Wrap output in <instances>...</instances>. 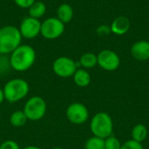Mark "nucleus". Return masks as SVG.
<instances>
[{"label": "nucleus", "mask_w": 149, "mask_h": 149, "mask_svg": "<svg viewBox=\"0 0 149 149\" xmlns=\"http://www.w3.org/2000/svg\"><path fill=\"white\" fill-rule=\"evenodd\" d=\"M73 9L71 4L64 3H61L57 9V18L59 19L63 24H68L73 17Z\"/></svg>", "instance_id": "obj_13"}, {"label": "nucleus", "mask_w": 149, "mask_h": 149, "mask_svg": "<svg viewBox=\"0 0 149 149\" xmlns=\"http://www.w3.org/2000/svg\"><path fill=\"white\" fill-rule=\"evenodd\" d=\"M85 149H105V140L100 137H90L85 143Z\"/></svg>", "instance_id": "obj_19"}, {"label": "nucleus", "mask_w": 149, "mask_h": 149, "mask_svg": "<svg viewBox=\"0 0 149 149\" xmlns=\"http://www.w3.org/2000/svg\"><path fill=\"white\" fill-rule=\"evenodd\" d=\"M4 100H5V99H4L3 91V88L0 87V104H2Z\"/></svg>", "instance_id": "obj_25"}, {"label": "nucleus", "mask_w": 149, "mask_h": 149, "mask_svg": "<svg viewBox=\"0 0 149 149\" xmlns=\"http://www.w3.org/2000/svg\"><path fill=\"white\" fill-rule=\"evenodd\" d=\"M79 63L80 65V67L86 70L92 69L98 65L97 55L94 54L93 52H86L83 55H81Z\"/></svg>", "instance_id": "obj_16"}, {"label": "nucleus", "mask_w": 149, "mask_h": 149, "mask_svg": "<svg viewBox=\"0 0 149 149\" xmlns=\"http://www.w3.org/2000/svg\"><path fill=\"white\" fill-rule=\"evenodd\" d=\"M73 82L79 87H86L91 83V75L87 72V70L84 68H78L74 72L73 76Z\"/></svg>", "instance_id": "obj_14"}, {"label": "nucleus", "mask_w": 149, "mask_h": 149, "mask_svg": "<svg viewBox=\"0 0 149 149\" xmlns=\"http://www.w3.org/2000/svg\"><path fill=\"white\" fill-rule=\"evenodd\" d=\"M98 65L107 72H113L119 68L120 58L119 55L112 50H103L98 55Z\"/></svg>", "instance_id": "obj_9"}, {"label": "nucleus", "mask_w": 149, "mask_h": 149, "mask_svg": "<svg viewBox=\"0 0 149 149\" xmlns=\"http://www.w3.org/2000/svg\"><path fill=\"white\" fill-rule=\"evenodd\" d=\"M65 116L68 121L74 125H82L89 119V111L86 105L80 102L70 104L65 110Z\"/></svg>", "instance_id": "obj_8"}, {"label": "nucleus", "mask_w": 149, "mask_h": 149, "mask_svg": "<svg viewBox=\"0 0 149 149\" xmlns=\"http://www.w3.org/2000/svg\"><path fill=\"white\" fill-rule=\"evenodd\" d=\"M0 149H21L19 144L13 140H6L0 144Z\"/></svg>", "instance_id": "obj_22"}, {"label": "nucleus", "mask_w": 149, "mask_h": 149, "mask_svg": "<svg viewBox=\"0 0 149 149\" xmlns=\"http://www.w3.org/2000/svg\"><path fill=\"white\" fill-rule=\"evenodd\" d=\"M90 130L93 136L104 140L113 135V121L112 117L106 112L95 113L90 121Z\"/></svg>", "instance_id": "obj_4"}, {"label": "nucleus", "mask_w": 149, "mask_h": 149, "mask_svg": "<svg viewBox=\"0 0 149 149\" xmlns=\"http://www.w3.org/2000/svg\"><path fill=\"white\" fill-rule=\"evenodd\" d=\"M22 38L18 27L14 25L0 27V54H10L21 45Z\"/></svg>", "instance_id": "obj_2"}, {"label": "nucleus", "mask_w": 149, "mask_h": 149, "mask_svg": "<svg viewBox=\"0 0 149 149\" xmlns=\"http://www.w3.org/2000/svg\"><path fill=\"white\" fill-rule=\"evenodd\" d=\"M121 145L120 141L113 135L105 139V149H120Z\"/></svg>", "instance_id": "obj_20"}, {"label": "nucleus", "mask_w": 149, "mask_h": 149, "mask_svg": "<svg viewBox=\"0 0 149 149\" xmlns=\"http://www.w3.org/2000/svg\"><path fill=\"white\" fill-rule=\"evenodd\" d=\"M52 149H64L63 148H59V147H56V148H53Z\"/></svg>", "instance_id": "obj_27"}, {"label": "nucleus", "mask_w": 149, "mask_h": 149, "mask_svg": "<svg viewBox=\"0 0 149 149\" xmlns=\"http://www.w3.org/2000/svg\"><path fill=\"white\" fill-rule=\"evenodd\" d=\"M65 32V24L56 17H51L41 22L40 35L45 39L54 40L61 37Z\"/></svg>", "instance_id": "obj_6"}, {"label": "nucleus", "mask_w": 149, "mask_h": 149, "mask_svg": "<svg viewBox=\"0 0 149 149\" xmlns=\"http://www.w3.org/2000/svg\"><path fill=\"white\" fill-rule=\"evenodd\" d=\"M37 54L35 49L29 45H20L10 54V66L16 72H23L31 69L36 62Z\"/></svg>", "instance_id": "obj_1"}, {"label": "nucleus", "mask_w": 149, "mask_h": 149, "mask_svg": "<svg viewBox=\"0 0 149 149\" xmlns=\"http://www.w3.org/2000/svg\"><path fill=\"white\" fill-rule=\"evenodd\" d=\"M22 38L26 39H32L40 35L41 22L39 19L33 18L31 17H24L18 27Z\"/></svg>", "instance_id": "obj_10"}, {"label": "nucleus", "mask_w": 149, "mask_h": 149, "mask_svg": "<svg viewBox=\"0 0 149 149\" xmlns=\"http://www.w3.org/2000/svg\"><path fill=\"white\" fill-rule=\"evenodd\" d=\"M131 55L138 61H146L149 59V42L147 40H139L131 47Z\"/></svg>", "instance_id": "obj_11"}, {"label": "nucleus", "mask_w": 149, "mask_h": 149, "mask_svg": "<svg viewBox=\"0 0 149 149\" xmlns=\"http://www.w3.org/2000/svg\"><path fill=\"white\" fill-rule=\"evenodd\" d=\"M131 24H130V20L124 16H120L116 17L113 22L112 24L110 25L111 28V32L118 35V36H121L126 34L129 29H130Z\"/></svg>", "instance_id": "obj_12"}, {"label": "nucleus", "mask_w": 149, "mask_h": 149, "mask_svg": "<svg viewBox=\"0 0 149 149\" xmlns=\"http://www.w3.org/2000/svg\"><path fill=\"white\" fill-rule=\"evenodd\" d=\"M28 121L26 115L23 110H17L11 113L10 116V124L14 127H24Z\"/></svg>", "instance_id": "obj_18"}, {"label": "nucleus", "mask_w": 149, "mask_h": 149, "mask_svg": "<svg viewBox=\"0 0 149 149\" xmlns=\"http://www.w3.org/2000/svg\"><path fill=\"white\" fill-rule=\"evenodd\" d=\"M52 68L54 74L58 77L66 79L72 77L79 67L77 65V62L72 58L66 56H61L53 61Z\"/></svg>", "instance_id": "obj_7"}, {"label": "nucleus", "mask_w": 149, "mask_h": 149, "mask_svg": "<svg viewBox=\"0 0 149 149\" xmlns=\"http://www.w3.org/2000/svg\"><path fill=\"white\" fill-rule=\"evenodd\" d=\"M46 5L42 1H35L28 9L29 17H31L36 19H40L46 13Z\"/></svg>", "instance_id": "obj_15"}, {"label": "nucleus", "mask_w": 149, "mask_h": 149, "mask_svg": "<svg viewBox=\"0 0 149 149\" xmlns=\"http://www.w3.org/2000/svg\"><path fill=\"white\" fill-rule=\"evenodd\" d=\"M17 6L21 9H29L36 0H13Z\"/></svg>", "instance_id": "obj_23"}, {"label": "nucleus", "mask_w": 149, "mask_h": 149, "mask_svg": "<svg viewBox=\"0 0 149 149\" xmlns=\"http://www.w3.org/2000/svg\"><path fill=\"white\" fill-rule=\"evenodd\" d=\"M28 120L38 121L42 120L47 112V104L40 96H32L29 98L23 108Z\"/></svg>", "instance_id": "obj_5"}, {"label": "nucleus", "mask_w": 149, "mask_h": 149, "mask_svg": "<svg viewBox=\"0 0 149 149\" xmlns=\"http://www.w3.org/2000/svg\"><path fill=\"white\" fill-rule=\"evenodd\" d=\"M148 128L145 125L143 124H137L135 125L131 132V135H132V140L142 143L148 137Z\"/></svg>", "instance_id": "obj_17"}, {"label": "nucleus", "mask_w": 149, "mask_h": 149, "mask_svg": "<svg viewBox=\"0 0 149 149\" xmlns=\"http://www.w3.org/2000/svg\"><path fill=\"white\" fill-rule=\"evenodd\" d=\"M96 31H97L98 35L104 37V36H107L108 34L111 33V28H110V26H108L107 24H101L97 28Z\"/></svg>", "instance_id": "obj_24"}, {"label": "nucleus", "mask_w": 149, "mask_h": 149, "mask_svg": "<svg viewBox=\"0 0 149 149\" xmlns=\"http://www.w3.org/2000/svg\"><path fill=\"white\" fill-rule=\"evenodd\" d=\"M21 149H42V148H40L39 147H37V146L30 145V146H26V147H24V148H21Z\"/></svg>", "instance_id": "obj_26"}, {"label": "nucleus", "mask_w": 149, "mask_h": 149, "mask_svg": "<svg viewBox=\"0 0 149 149\" xmlns=\"http://www.w3.org/2000/svg\"><path fill=\"white\" fill-rule=\"evenodd\" d=\"M120 149H144L141 143L137 142L134 140H129L125 141L122 145Z\"/></svg>", "instance_id": "obj_21"}, {"label": "nucleus", "mask_w": 149, "mask_h": 149, "mask_svg": "<svg viewBox=\"0 0 149 149\" xmlns=\"http://www.w3.org/2000/svg\"><path fill=\"white\" fill-rule=\"evenodd\" d=\"M4 99L10 103H17L24 100L30 92L29 83L21 78L8 80L3 87Z\"/></svg>", "instance_id": "obj_3"}]
</instances>
